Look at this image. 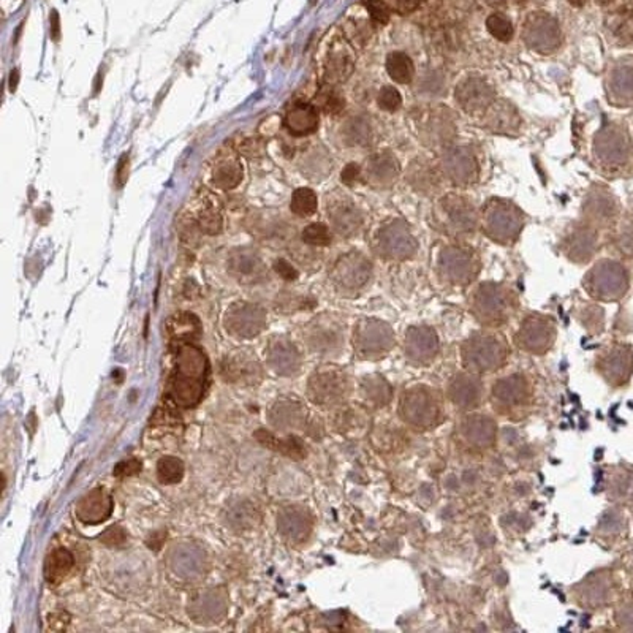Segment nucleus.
Segmentation results:
<instances>
[{
	"label": "nucleus",
	"mask_w": 633,
	"mask_h": 633,
	"mask_svg": "<svg viewBox=\"0 0 633 633\" xmlns=\"http://www.w3.org/2000/svg\"><path fill=\"white\" fill-rule=\"evenodd\" d=\"M386 3L397 13H410L417 8L418 0H386Z\"/></svg>",
	"instance_id": "55"
},
{
	"label": "nucleus",
	"mask_w": 633,
	"mask_h": 633,
	"mask_svg": "<svg viewBox=\"0 0 633 633\" xmlns=\"http://www.w3.org/2000/svg\"><path fill=\"white\" fill-rule=\"evenodd\" d=\"M187 227H190L192 236H195V232L211 234V236L222 232V204L214 193L201 190L195 197L187 216Z\"/></svg>",
	"instance_id": "10"
},
{
	"label": "nucleus",
	"mask_w": 633,
	"mask_h": 633,
	"mask_svg": "<svg viewBox=\"0 0 633 633\" xmlns=\"http://www.w3.org/2000/svg\"><path fill=\"white\" fill-rule=\"evenodd\" d=\"M188 612L197 622H219L227 612V597L217 589H206L193 597Z\"/></svg>",
	"instance_id": "28"
},
{
	"label": "nucleus",
	"mask_w": 633,
	"mask_h": 633,
	"mask_svg": "<svg viewBox=\"0 0 633 633\" xmlns=\"http://www.w3.org/2000/svg\"><path fill=\"white\" fill-rule=\"evenodd\" d=\"M443 176L456 187H469L478 181L480 168L477 157L466 146H447L440 154Z\"/></svg>",
	"instance_id": "7"
},
{
	"label": "nucleus",
	"mask_w": 633,
	"mask_h": 633,
	"mask_svg": "<svg viewBox=\"0 0 633 633\" xmlns=\"http://www.w3.org/2000/svg\"><path fill=\"white\" fill-rule=\"evenodd\" d=\"M18 79H19V73L18 70H12V75H10V90H16L18 88Z\"/></svg>",
	"instance_id": "58"
},
{
	"label": "nucleus",
	"mask_w": 633,
	"mask_h": 633,
	"mask_svg": "<svg viewBox=\"0 0 633 633\" xmlns=\"http://www.w3.org/2000/svg\"><path fill=\"white\" fill-rule=\"evenodd\" d=\"M418 88L427 95H442L443 92H445L442 76L434 73V71L430 75H426L423 79H420V86H418Z\"/></svg>",
	"instance_id": "48"
},
{
	"label": "nucleus",
	"mask_w": 633,
	"mask_h": 633,
	"mask_svg": "<svg viewBox=\"0 0 633 633\" xmlns=\"http://www.w3.org/2000/svg\"><path fill=\"white\" fill-rule=\"evenodd\" d=\"M518 110L507 100H494L483 116V127L497 135H514L521 127Z\"/></svg>",
	"instance_id": "23"
},
{
	"label": "nucleus",
	"mask_w": 633,
	"mask_h": 633,
	"mask_svg": "<svg viewBox=\"0 0 633 633\" xmlns=\"http://www.w3.org/2000/svg\"><path fill=\"white\" fill-rule=\"evenodd\" d=\"M141 471V462L138 459H129V461H122L114 467L116 477H130Z\"/></svg>",
	"instance_id": "51"
},
{
	"label": "nucleus",
	"mask_w": 633,
	"mask_h": 633,
	"mask_svg": "<svg viewBox=\"0 0 633 633\" xmlns=\"http://www.w3.org/2000/svg\"><path fill=\"white\" fill-rule=\"evenodd\" d=\"M326 209H328V219L331 225L342 238H351L360 233L364 221H362L361 211L350 200V197H330Z\"/></svg>",
	"instance_id": "16"
},
{
	"label": "nucleus",
	"mask_w": 633,
	"mask_h": 633,
	"mask_svg": "<svg viewBox=\"0 0 633 633\" xmlns=\"http://www.w3.org/2000/svg\"><path fill=\"white\" fill-rule=\"evenodd\" d=\"M316 206H319V200H316V193L312 188L303 187L296 188L292 195V201H290V209L298 217H309L315 214Z\"/></svg>",
	"instance_id": "41"
},
{
	"label": "nucleus",
	"mask_w": 633,
	"mask_h": 633,
	"mask_svg": "<svg viewBox=\"0 0 633 633\" xmlns=\"http://www.w3.org/2000/svg\"><path fill=\"white\" fill-rule=\"evenodd\" d=\"M345 377L338 371H319L309 380V396L315 404L330 407L344 399Z\"/></svg>",
	"instance_id": "18"
},
{
	"label": "nucleus",
	"mask_w": 633,
	"mask_h": 633,
	"mask_svg": "<svg viewBox=\"0 0 633 633\" xmlns=\"http://www.w3.org/2000/svg\"><path fill=\"white\" fill-rule=\"evenodd\" d=\"M274 269H275V273H277L280 277L285 280H295L296 277H298V271H296V269L287 262V260H282V258L275 260Z\"/></svg>",
	"instance_id": "53"
},
{
	"label": "nucleus",
	"mask_w": 633,
	"mask_h": 633,
	"mask_svg": "<svg viewBox=\"0 0 633 633\" xmlns=\"http://www.w3.org/2000/svg\"><path fill=\"white\" fill-rule=\"evenodd\" d=\"M482 227L484 234L499 244H513L524 228V216L512 201L493 198L483 206Z\"/></svg>",
	"instance_id": "2"
},
{
	"label": "nucleus",
	"mask_w": 633,
	"mask_h": 633,
	"mask_svg": "<svg viewBox=\"0 0 633 633\" xmlns=\"http://www.w3.org/2000/svg\"><path fill=\"white\" fill-rule=\"evenodd\" d=\"M478 257L472 249L447 246L438 255V273L447 282L469 284L478 274Z\"/></svg>",
	"instance_id": "8"
},
{
	"label": "nucleus",
	"mask_w": 633,
	"mask_h": 633,
	"mask_svg": "<svg viewBox=\"0 0 633 633\" xmlns=\"http://www.w3.org/2000/svg\"><path fill=\"white\" fill-rule=\"evenodd\" d=\"M221 374L229 384L253 385L262 380L263 371L260 362L249 351L238 350L223 358Z\"/></svg>",
	"instance_id": "17"
},
{
	"label": "nucleus",
	"mask_w": 633,
	"mask_h": 633,
	"mask_svg": "<svg viewBox=\"0 0 633 633\" xmlns=\"http://www.w3.org/2000/svg\"><path fill=\"white\" fill-rule=\"evenodd\" d=\"M610 101L617 106L633 103V64L619 62L610 71L606 79Z\"/></svg>",
	"instance_id": "29"
},
{
	"label": "nucleus",
	"mask_w": 633,
	"mask_h": 633,
	"mask_svg": "<svg viewBox=\"0 0 633 633\" xmlns=\"http://www.w3.org/2000/svg\"><path fill=\"white\" fill-rule=\"evenodd\" d=\"M114 504L111 494L103 488L92 489L76 504L75 514L84 524H99L108 519L113 513Z\"/></svg>",
	"instance_id": "24"
},
{
	"label": "nucleus",
	"mask_w": 633,
	"mask_h": 633,
	"mask_svg": "<svg viewBox=\"0 0 633 633\" xmlns=\"http://www.w3.org/2000/svg\"><path fill=\"white\" fill-rule=\"evenodd\" d=\"M211 181L222 190H229L243 181V165L233 147H222L212 160Z\"/></svg>",
	"instance_id": "21"
},
{
	"label": "nucleus",
	"mask_w": 633,
	"mask_h": 633,
	"mask_svg": "<svg viewBox=\"0 0 633 633\" xmlns=\"http://www.w3.org/2000/svg\"><path fill=\"white\" fill-rule=\"evenodd\" d=\"M49 25H51V38H53L54 42H58V40L60 38V21H59V14L55 10L51 13Z\"/></svg>",
	"instance_id": "57"
},
{
	"label": "nucleus",
	"mask_w": 633,
	"mask_h": 633,
	"mask_svg": "<svg viewBox=\"0 0 633 633\" xmlns=\"http://www.w3.org/2000/svg\"><path fill=\"white\" fill-rule=\"evenodd\" d=\"M611 2H612V0H597V3L604 5V7H605V5H610Z\"/></svg>",
	"instance_id": "60"
},
{
	"label": "nucleus",
	"mask_w": 633,
	"mask_h": 633,
	"mask_svg": "<svg viewBox=\"0 0 633 633\" xmlns=\"http://www.w3.org/2000/svg\"><path fill=\"white\" fill-rule=\"evenodd\" d=\"M229 271L243 282H260L264 277V266L257 255L249 250H236L229 257Z\"/></svg>",
	"instance_id": "35"
},
{
	"label": "nucleus",
	"mask_w": 633,
	"mask_h": 633,
	"mask_svg": "<svg viewBox=\"0 0 633 633\" xmlns=\"http://www.w3.org/2000/svg\"><path fill=\"white\" fill-rule=\"evenodd\" d=\"M456 135L454 117L448 108H434L426 114L421 124V138L426 146L442 147L451 145Z\"/></svg>",
	"instance_id": "19"
},
{
	"label": "nucleus",
	"mask_w": 633,
	"mask_h": 633,
	"mask_svg": "<svg viewBox=\"0 0 633 633\" xmlns=\"http://www.w3.org/2000/svg\"><path fill=\"white\" fill-rule=\"evenodd\" d=\"M523 38L530 49L551 54L562 43V32L558 21L546 13H532L523 29Z\"/></svg>",
	"instance_id": "9"
},
{
	"label": "nucleus",
	"mask_w": 633,
	"mask_h": 633,
	"mask_svg": "<svg viewBox=\"0 0 633 633\" xmlns=\"http://www.w3.org/2000/svg\"><path fill=\"white\" fill-rule=\"evenodd\" d=\"M127 177H129V156H122L119 166H117V175H116L117 187L124 186Z\"/></svg>",
	"instance_id": "56"
},
{
	"label": "nucleus",
	"mask_w": 633,
	"mask_h": 633,
	"mask_svg": "<svg viewBox=\"0 0 633 633\" xmlns=\"http://www.w3.org/2000/svg\"><path fill=\"white\" fill-rule=\"evenodd\" d=\"M321 108L330 114H338L344 108V100L336 92L326 90L325 94H321Z\"/></svg>",
	"instance_id": "49"
},
{
	"label": "nucleus",
	"mask_w": 633,
	"mask_h": 633,
	"mask_svg": "<svg viewBox=\"0 0 633 633\" xmlns=\"http://www.w3.org/2000/svg\"><path fill=\"white\" fill-rule=\"evenodd\" d=\"M165 333L171 342H195L201 336V321L190 312H177L166 320Z\"/></svg>",
	"instance_id": "33"
},
{
	"label": "nucleus",
	"mask_w": 633,
	"mask_h": 633,
	"mask_svg": "<svg viewBox=\"0 0 633 633\" xmlns=\"http://www.w3.org/2000/svg\"><path fill=\"white\" fill-rule=\"evenodd\" d=\"M264 355H266L268 366L279 375H295L303 362L299 350L285 338L271 339L268 349L264 350Z\"/></svg>",
	"instance_id": "22"
},
{
	"label": "nucleus",
	"mask_w": 633,
	"mask_h": 633,
	"mask_svg": "<svg viewBox=\"0 0 633 633\" xmlns=\"http://www.w3.org/2000/svg\"><path fill=\"white\" fill-rule=\"evenodd\" d=\"M277 528L279 532L287 542L298 545L306 542L308 535L312 529V518L308 513V510L290 505L279 512L277 514Z\"/></svg>",
	"instance_id": "25"
},
{
	"label": "nucleus",
	"mask_w": 633,
	"mask_h": 633,
	"mask_svg": "<svg viewBox=\"0 0 633 633\" xmlns=\"http://www.w3.org/2000/svg\"><path fill=\"white\" fill-rule=\"evenodd\" d=\"M386 71L397 84H410L415 76V65L406 53L396 51L386 58Z\"/></svg>",
	"instance_id": "40"
},
{
	"label": "nucleus",
	"mask_w": 633,
	"mask_h": 633,
	"mask_svg": "<svg viewBox=\"0 0 633 633\" xmlns=\"http://www.w3.org/2000/svg\"><path fill=\"white\" fill-rule=\"evenodd\" d=\"M170 569L177 578L184 581H195L204 576L206 571V556L195 545H177L171 549Z\"/></svg>",
	"instance_id": "20"
},
{
	"label": "nucleus",
	"mask_w": 633,
	"mask_h": 633,
	"mask_svg": "<svg viewBox=\"0 0 633 633\" xmlns=\"http://www.w3.org/2000/svg\"><path fill=\"white\" fill-rule=\"evenodd\" d=\"M73 554L65 548H55L51 551L45 562V578L51 586H58L67 578L70 570L73 569Z\"/></svg>",
	"instance_id": "36"
},
{
	"label": "nucleus",
	"mask_w": 633,
	"mask_h": 633,
	"mask_svg": "<svg viewBox=\"0 0 633 633\" xmlns=\"http://www.w3.org/2000/svg\"><path fill=\"white\" fill-rule=\"evenodd\" d=\"M377 101H379V106L382 110L388 111V113H393V111L399 110L402 105L401 92L397 90L395 86H384L379 92Z\"/></svg>",
	"instance_id": "45"
},
{
	"label": "nucleus",
	"mask_w": 633,
	"mask_h": 633,
	"mask_svg": "<svg viewBox=\"0 0 633 633\" xmlns=\"http://www.w3.org/2000/svg\"><path fill=\"white\" fill-rule=\"evenodd\" d=\"M594 157L606 170H619L629 165L633 157L629 132L617 124L601 127L594 138Z\"/></svg>",
	"instance_id": "3"
},
{
	"label": "nucleus",
	"mask_w": 633,
	"mask_h": 633,
	"mask_svg": "<svg viewBox=\"0 0 633 633\" xmlns=\"http://www.w3.org/2000/svg\"><path fill=\"white\" fill-rule=\"evenodd\" d=\"M486 29L499 42H510L513 38V24L502 13H493L486 19Z\"/></svg>",
	"instance_id": "43"
},
{
	"label": "nucleus",
	"mask_w": 633,
	"mask_h": 633,
	"mask_svg": "<svg viewBox=\"0 0 633 633\" xmlns=\"http://www.w3.org/2000/svg\"><path fill=\"white\" fill-rule=\"evenodd\" d=\"M617 247H619L622 253L633 255V228H625L617 236Z\"/></svg>",
	"instance_id": "54"
},
{
	"label": "nucleus",
	"mask_w": 633,
	"mask_h": 633,
	"mask_svg": "<svg viewBox=\"0 0 633 633\" xmlns=\"http://www.w3.org/2000/svg\"><path fill=\"white\" fill-rule=\"evenodd\" d=\"M454 99L464 113H484L488 106L496 100V90L486 79L480 76H467L456 86Z\"/></svg>",
	"instance_id": "14"
},
{
	"label": "nucleus",
	"mask_w": 633,
	"mask_h": 633,
	"mask_svg": "<svg viewBox=\"0 0 633 633\" xmlns=\"http://www.w3.org/2000/svg\"><path fill=\"white\" fill-rule=\"evenodd\" d=\"M252 519H255V510L250 505L239 504L232 510V517L228 518V523L241 529L252 525Z\"/></svg>",
	"instance_id": "47"
},
{
	"label": "nucleus",
	"mask_w": 633,
	"mask_h": 633,
	"mask_svg": "<svg viewBox=\"0 0 633 633\" xmlns=\"http://www.w3.org/2000/svg\"><path fill=\"white\" fill-rule=\"evenodd\" d=\"M513 296L510 290L497 284H483L473 299V309L482 320H504L512 309Z\"/></svg>",
	"instance_id": "13"
},
{
	"label": "nucleus",
	"mask_w": 633,
	"mask_h": 633,
	"mask_svg": "<svg viewBox=\"0 0 633 633\" xmlns=\"http://www.w3.org/2000/svg\"><path fill=\"white\" fill-rule=\"evenodd\" d=\"M569 2L571 5H575V7H583V5L588 2V0H569Z\"/></svg>",
	"instance_id": "59"
},
{
	"label": "nucleus",
	"mask_w": 633,
	"mask_h": 633,
	"mask_svg": "<svg viewBox=\"0 0 633 633\" xmlns=\"http://www.w3.org/2000/svg\"><path fill=\"white\" fill-rule=\"evenodd\" d=\"M340 136L347 146L364 149L372 141V127L364 116H351L342 125Z\"/></svg>",
	"instance_id": "37"
},
{
	"label": "nucleus",
	"mask_w": 633,
	"mask_h": 633,
	"mask_svg": "<svg viewBox=\"0 0 633 633\" xmlns=\"http://www.w3.org/2000/svg\"><path fill=\"white\" fill-rule=\"evenodd\" d=\"M285 125L295 136L310 135L319 129V111L314 105L296 101L285 114Z\"/></svg>",
	"instance_id": "32"
},
{
	"label": "nucleus",
	"mask_w": 633,
	"mask_h": 633,
	"mask_svg": "<svg viewBox=\"0 0 633 633\" xmlns=\"http://www.w3.org/2000/svg\"><path fill=\"white\" fill-rule=\"evenodd\" d=\"M597 247H599L597 228L588 225V223L573 228V232L565 238L564 244L567 257L576 263L589 262L597 252Z\"/></svg>",
	"instance_id": "27"
},
{
	"label": "nucleus",
	"mask_w": 633,
	"mask_h": 633,
	"mask_svg": "<svg viewBox=\"0 0 633 633\" xmlns=\"http://www.w3.org/2000/svg\"><path fill=\"white\" fill-rule=\"evenodd\" d=\"M266 312L258 304L234 303L225 314V328L236 338L250 339L266 326Z\"/></svg>",
	"instance_id": "11"
},
{
	"label": "nucleus",
	"mask_w": 633,
	"mask_h": 633,
	"mask_svg": "<svg viewBox=\"0 0 633 633\" xmlns=\"http://www.w3.org/2000/svg\"><path fill=\"white\" fill-rule=\"evenodd\" d=\"M372 274V264L360 252L342 255L336 262L331 279L342 290H358L367 284Z\"/></svg>",
	"instance_id": "15"
},
{
	"label": "nucleus",
	"mask_w": 633,
	"mask_h": 633,
	"mask_svg": "<svg viewBox=\"0 0 633 633\" xmlns=\"http://www.w3.org/2000/svg\"><path fill=\"white\" fill-rule=\"evenodd\" d=\"M407 181L412 184V187L418 188L420 192H436L440 187L437 171L430 163L417 160L412 163V166L407 170Z\"/></svg>",
	"instance_id": "39"
},
{
	"label": "nucleus",
	"mask_w": 633,
	"mask_h": 633,
	"mask_svg": "<svg viewBox=\"0 0 633 633\" xmlns=\"http://www.w3.org/2000/svg\"><path fill=\"white\" fill-rule=\"evenodd\" d=\"M101 542H103L106 546H121L125 543V532L117 525H113L108 530H105V534L100 537Z\"/></svg>",
	"instance_id": "50"
},
{
	"label": "nucleus",
	"mask_w": 633,
	"mask_h": 633,
	"mask_svg": "<svg viewBox=\"0 0 633 633\" xmlns=\"http://www.w3.org/2000/svg\"><path fill=\"white\" fill-rule=\"evenodd\" d=\"M617 216H619V204L610 190L595 186L586 193L583 201L584 223L594 228H605L612 225Z\"/></svg>",
	"instance_id": "12"
},
{
	"label": "nucleus",
	"mask_w": 633,
	"mask_h": 633,
	"mask_svg": "<svg viewBox=\"0 0 633 633\" xmlns=\"http://www.w3.org/2000/svg\"><path fill=\"white\" fill-rule=\"evenodd\" d=\"M586 287L595 298L616 301L622 298L629 288V274L621 263L604 260L589 271Z\"/></svg>",
	"instance_id": "6"
},
{
	"label": "nucleus",
	"mask_w": 633,
	"mask_h": 633,
	"mask_svg": "<svg viewBox=\"0 0 633 633\" xmlns=\"http://www.w3.org/2000/svg\"><path fill=\"white\" fill-rule=\"evenodd\" d=\"M301 238H303V241L306 244H309V246H316V247L328 246V244H331V239H333L328 225H325V223H320V222H314L306 227L303 229V233H301Z\"/></svg>",
	"instance_id": "44"
},
{
	"label": "nucleus",
	"mask_w": 633,
	"mask_h": 633,
	"mask_svg": "<svg viewBox=\"0 0 633 633\" xmlns=\"http://www.w3.org/2000/svg\"><path fill=\"white\" fill-rule=\"evenodd\" d=\"M438 225L451 236H469L478 225V214L466 197L448 193L436 204Z\"/></svg>",
	"instance_id": "4"
},
{
	"label": "nucleus",
	"mask_w": 633,
	"mask_h": 633,
	"mask_svg": "<svg viewBox=\"0 0 633 633\" xmlns=\"http://www.w3.org/2000/svg\"><path fill=\"white\" fill-rule=\"evenodd\" d=\"M361 168L356 163H349L344 170H342L340 175V181L345 184V186H353V184L358 182L361 179Z\"/></svg>",
	"instance_id": "52"
},
{
	"label": "nucleus",
	"mask_w": 633,
	"mask_h": 633,
	"mask_svg": "<svg viewBox=\"0 0 633 633\" xmlns=\"http://www.w3.org/2000/svg\"><path fill=\"white\" fill-rule=\"evenodd\" d=\"M255 438H257L263 447L284 454V456H287V458L301 459V458H304V454H306L304 447L301 445V442L296 437L277 438V437H274L271 432H268L264 430H258L257 432H255Z\"/></svg>",
	"instance_id": "38"
},
{
	"label": "nucleus",
	"mask_w": 633,
	"mask_h": 633,
	"mask_svg": "<svg viewBox=\"0 0 633 633\" xmlns=\"http://www.w3.org/2000/svg\"><path fill=\"white\" fill-rule=\"evenodd\" d=\"M175 366L168 377V397L184 408L195 407L203 399L208 386L209 362L195 342H171Z\"/></svg>",
	"instance_id": "1"
},
{
	"label": "nucleus",
	"mask_w": 633,
	"mask_h": 633,
	"mask_svg": "<svg viewBox=\"0 0 633 633\" xmlns=\"http://www.w3.org/2000/svg\"><path fill=\"white\" fill-rule=\"evenodd\" d=\"M342 330L330 316H321L314 320L306 330V340L316 351H331L339 347Z\"/></svg>",
	"instance_id": "31"
},
{
	"label": "nucleus",
	"mask_w": 633,
	"mask_h": 633,
	"mask_svg": "<svg viewBox=\"0 0 633 633\" xmlns=\"http://www.w3.org/2000/svg\"><path fill=\"white\" fill-rule=\"evenodd\" d=\"M353 64V54L350 53L349 46L340 40H336L330 46L325 59V81L330 84L342 83L351 75Z\"/></svg>",
	"instance_id": "30"
},
{
	"label": "nucleus",
	"mask_w": 633,
	"mask_h": 633,
	"mask_svg": "<svg viewBox=\"0 0 633 633\" xmlns=\"http://www.w3.org/2000/svg\"><path fill=\"white\" fill-rule=\"evenodd\" d=\"M184 464L175 456H165L157 462V478L163 484L179 483L184 477Z\"/></svg>",
	"instance_id": "42"
},
{
	"label": "nucleus",
	"mask_w": 633,
	"mask_h": 633,
	"mask_svg": "<svg viewBox=\"0 0 633 633\" xmlns=\"http://www.w3.org/2000/svg\"><path fill=\"white\" fill-rule=\"evenodd\" d=\"M306 420V408L299 402L290 399H280L269 410V421L280 431L296 430L303 426Z\"/></svg>",
	"instance_id": "34"
},
{
	"label": "nucleus",
	"mask_w": 633,
	"mask_h": 633,
	"mask_svg": "<svg viewBox=\"0 0 633 633\" xmlns=\"http://www.w3.org/2000/svg\"><path fill=\"white\" fill-rule=\"evenodd\" d=\"M401 173V166L397 158L390 151L375 152L374 156L367 158L364 166L366 181L374 187L388 188L397 181Z\"/></svg>",
	"instance_id": "26"
},
{
	"label": "nucleus",
	"mask_w": 633,
	"mask_h": 633,
	"mask_svg": "<svg viewBox=\"0 0 633 633\" xmlns=\"http://www.w3.org/2000/svg\"><path fill=\"white\" fill-rule=\"evenodd\" d=\"M372 244L382 258L393 260V262H402V260L413 257L418 249L417 238L401 219H393L384 223L375 233Z\"/></svg>",
	"instance_id": "5"
},
{
	"label": "nucleus",
	"mask_w": 633,
	"mask_h": 633,
	"mask_svg": "<svg viewBox=\"0 0 633 633\" xmlns=\"http://www.w3.org/2000/svg\"><path fill=\"white\" fill-rule=\"evenodd\" d=\"M362 3H364L367 13L375 23L386 24L390 21L391 8L388 7L386 0H362Z\"/></svg>",
	"instance_id": "46"
}]
</instances>
